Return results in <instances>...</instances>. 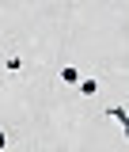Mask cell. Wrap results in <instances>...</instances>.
<instances>
[{
	"label": "cell",
	"instance_id": "8992f818",
	"mask_svg": "<svg viewBox=\"0 0 129 152\" xmlns=\"http://www.w3.org/2000/svg\"><path fill=\"white\" fill-rule=\"evenodd\" d=\"M125 141H129V122H125Z\"/></svg>",
	"mask_w": 129,
	"mask_h": 152
},
{
	"label": "cell",
	"instance_id": "277c9868",
	"mask_svg": "<svg viewBox=\"0 0 129 152\" xmlns=\"http://www.w3.org/2000/svg\"><path fill=\"white\" fill-rule=\"evenodd\" d=\"M106 118H114V122L125 126V122H129V110H125V107H106Z\"/></svg>",
	"mask_w": 129,
	"mask_h": 152
},
{
	"label": "cell",
	"instance_id": "6da1fadb",
	"mask_svg": "<svg viewBox=\"0 0 129 152\" xmlns=\"http://www.w3.org/2000/svg\"><path fill=\"white\" fill-rule=\"evenodd\" d=\"M61 84H69V88H76V84H80V69H72V65H65V69H61Z\"/></svg>",
	"mask_w": 129,
	"mask_h": 152
},
{
	"label": "cell",
	"instance_id": "7a4b0ae2",
	"mask_svg": "<svg viewBox=\"0 0 129 152\" xmlns=\"http://www.w3.org/2000/svg\"><path fill=\"white\" fill-rule=\"evenodd\" d=\"M76 88H80V95H95V91H99V80H91V76H80V84H76Z\"/></svg>",
	"mask_w": 129,
	"mask_h": 152
},
{
	"label": "cell",
	"instance_id": "3957f363",
	"mask_svg": "<svg viewBox=\"0 0 129 152\" xmlns=\"http://www.w3.org/2000/svg\"><path fill=\"white\" fill-rule=\"evenodd\" d=\"M4 69H8V72H23V57H19V53H8V57H4Z\"/></svg>",
	"mask_w": 129,
	"mask_h": 152
},
{
	"label": "cell",
	"instance_id": "5b68a950",
	"mask_svg": "<svg viewBox=\"0 0 129 152\" xmlns=\"http://www.w3.org/2000/svg\"><path fill=\"white\" fill-rule=\"evenodd\" d=\"M0 148H8V133L4 129H0Z\"/></svg>",
	"mask_w": 129,
	"mask_h": 152
}]
</instances>
